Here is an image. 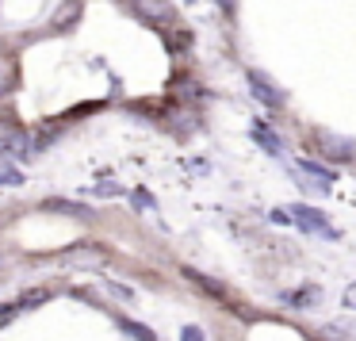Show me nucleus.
I'll return each mask as SVG.
<instances>
[{
  "label": "nucleus",
  "instance_id": "f8f14e48",
  "mask_svg": "<svg viewBox=\"0 0 356 341\" xmlns=\"http://www.w3.org/2000/svg\"><path fill=\"white\" fill-rule=\"evenodd\" d=\"M19 310H24V303H4V307H0V326H8Z\"/></svg>",
  "mask_w": 356,
  "mask_h": 341
},
{
  "label": "nucleus",
  "instance_id": "1a4fd4ad",
  "mask_svg": "<svg viewBox=\"0 0 356 341\" xmlns=\"http://www.w3.org/2000/svg\"><path fill=\"white\" fill-rule=\"evenodd\" d=\"M299 169L310 173V177H318L322 184H333V169H325V165H318V161H299Z\"/></svg>",
  "mask_w": 356,
  "mask_h": 341
},
{
  "label": "nucleus",
  "instance_id": "7ed1b4c3",
  "mask_svg": "<svg viewBox=\"0 0 356 341\" xmlns=\"http://www.w3.org/2000/svg\"><path fill=\"white\" fill-rule=\"evenodd\" d=\"M62 257L73 264V269H85V272L108 269V253H104V249H96V246H73V249H65Z\"/></svg>",
  "mask_w": 356,
  "mask_h": 341
},
{
  "label": "nucleus",
  "instance_id": "2eb2a0df",
  "mask_svg": "<svg viewBox=\"0 0 356 341\" xmlns=\"http://www.w3.org/2000/svg\"><path fill=\"white\" fill-rule=\"evenodd\" d=\"M180 341H203V330L200 326H184V330H180Z\"/></svg>",
  "mask_w": 356,
  "mask_h": 341
},
{
  "label": "nucleus",
  "instance_id": "dca6fc26",
  "mask_svg": "<svg viewBox=\"0 0 356 341\" xmlns=\"http://www.w3.org/2000/svg\"><path fill=\"white\" fill-rule=\"evenodd\" d=\"M345 307H353V310H356V284H348V287H345Z\"/></svg>",
  "mask_w": 356,
  "mask_h": 341
},
{
  "label": "nucleus",
  "instance_id": "4468645a",
  "mask_svg": "<svg viewBox=\"0 0 356 341\" xmlns=\"http://www.w3.org/2000/svg\"><path fill=\"white\" fill-rule=\"evenodd\" d=\"M8 88H12V65H8V62H0V96L8 93Z\"/></svg>",
  "mask_w": 356,
  "mask_h": 341
},
{
  "label": "nucleus",
  "instance_id": "9b49d317",
  "mask_svg": "<svg viewBox=\"0 0 356 341\" xmlns=\"http://www.w3.org/2000/svg\"><path fill=\"white\" fill-rule=\"evenodd\" d=\"M104 292L115 295L119 303H131V299H134V292H131V287H123V284H104Z\"/></svg>",
  "mask_w": 356,
  "mask_h": 341
},
{
  "label": "nucleus",
  "instance_id": "9d476101",
  "mask_svg": "<svg viewBox=\"0 0 356 341\" xmlns=\"http://www.w3.org/2000/svg\"><path fill=\"white\" fill-rule=\"evenodd\" d=\"M0 184H4V188H16V184H24V173H19L16 169V165H8V161H0Z\"/></svg>",
  "mask_w": 356,
  "mask_h": 341
},
{
  "label": "nucleus",
  "instance_id": "0eeeda50",
  "mask_svg": "<svg viewBox=\"0 0 356 341\" xmlns=\"http://www.w3.org/2000/svg\"><path fill=\"white\" fill-rule=\"evenodd\" d=\"M16 134H19L16 116H12V111H0V142H12Z\"/></svg>",
  "mask_w": 356,
  "mask_h": 341
},
{
  "label": "nucleus",
  "instance_id": "423d86ee",
  "mask_svg": "<svg viewBox=\"0 0 356 341\" xmlns=\"http://www.w3.org/2000/svg\"><path fill=\"white\" fill-rule=\"evenodd\" d=\"M314 295H322V292H318V287H302V292L284 295V303H287V307H310V303H314Z\"/></svg>",
  "mask_w": 356,
  "mask_h": 341
},
{
  "label": "nucleus",
  "instance_id": "f03ea898",
  "mask_svg": "<svg viewBox=\"0 0 356 341\" xmlns=\"http://www.w3.org/2000/svg\"><path fill=\"white\" fill-rule=\"evenodd\" d=\"M291 215H295V223H299L302 230H310V234H322V238L337 241V226H330V219H325L322 211L307 207V203H295V207H291Z\"/></svg>",
  "mask_w": 356,
  "mask_h": 341
},
{
  "label": "nucleus",
  "instance_id": "20e7f679",
  "mask_svg": "<svg viewBox=\"0 0 356 341\" xmlns=\"http://www.w3.org/2000/svg\"><path fill=\"white\" fill-rule=\"evenodd\" d=\"M184 280H188V284H195L200 292H207L215 303H230V287H226L222 280H215V276H203V272H195V269H184Z\"/></svg>",
  "mask_w": 356,
  "mask_h": 341
},
{
  "label": "nucleus",
  "instance_id": "f257e3e1",
  "mask_svg": "<svg viewBox=\"0 0 356 341\" xmlns=\"http://www.w3.org/2000/svg\"><path fill=\"white\" fill-rule=\"evenodd\" d=\"M131 8L138 19H146V24L154 27H172L177 24V12H172L169 0H131Z\"/></svg>",
  "mask_w": 356,
  "mask_h": 341
},
{
  "label": "nucleus",
  "instance_id": "6e6552de",
  "mask_svg": "<svg viewBox=\"0 0 356 341\" xmlns=\"http://www.w3.org/2000/svg\"><path fill=\"white\" fill-rule=\"evenodd\" d=\"M253 134L264 142V150H268V154H280V138H276V134H272L264 123H253Z\"/></svg>",
  "mask_w": 356,
  "mask_h": 341
},
{
  "label": "nucleus",
  "instance_id": "ddd939ff",
  "mask_svg": "<svg viewBox=\"0 0 356 341\" xmlns=\"http://www.w3.org/2000/svg\"><path fill=\"white\" fill-rule=\"evenodd\" d=\"M123 330H127V333H131V338H138V341H157V338H154V333H149V330H146V326H138V322H127V326H123Z\"/></svg>",
  "mask_w": 356,
  "mask_h": 341
},
{
  "label": "nucleus",
  "instance_id": "39448f33",
  "mask_svg": "<svg viewBox=\"0 0 356 341\" xmlns=\"http://www.w3.org/2000/svg\"><path fill=\"white\" fill-rule=\"evenodd\" d=\"M249 88H253V96L261 104H268V108H280V104H284V93L272 88V81L264 77V73H249Z\"/></svg>",
  "mask_w": 356,
  "mask_h": 341
}]
</instances>
